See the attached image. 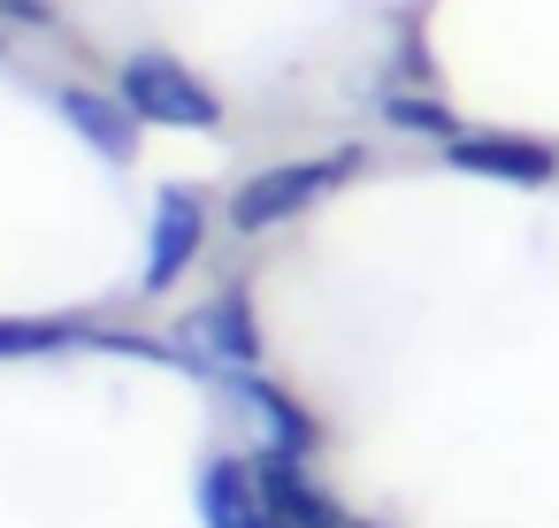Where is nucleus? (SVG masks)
I'll return each instance as SVG.
<instances>
[{"mask_svg": "<svg viewBox=\"0 0 559 528\" xmlns=\"http://www.w3.org/2000/svg\"><path fill=\"white\" fill-rule=\"evenodd\" d=\"M345 177H360V146L322 154V161H276V169H261V177H246L230 192V230L238 238H261V230L292 223L299 207H314L322 192H337Z\"/></svg>", "mask_w": 559, "mask_h": 528, "instance_id": "obj_1", "label": "nucleus"}, {"mask_svg": "<svg viewBox=\"0 0 559 528\" xmlns=\"http://www.w3.org/2000/svg\"><path fill=\"white\" fill-rule=\"evenodd\" d=\"M116 93L139 108V123L154 131H215L223 123V100L177 62V55H131L116 70Z\"/></svg>", "mask_w": 559, "mask_h": 528, "instance_id": "obj_2", "label": "nucleus"}, {"mask_svg": "<svg viewBox=\"0 0 559 528\" xmlns=\"http://www.w3.org/2000/svg\"><path fill=\"white\" fill-rule=\"evenodd\" d=\"M185 352L192 360H207V368H261V329H253V299L246 291H215L207 307H192L185 314Z\"/></svg>", "mask_w": 559, "mask_h": 528, "instance_id": "obj_3", "label": "nucleus"}, {"mask_svg": "<svg viewBox=\"0 0 559 528\" xmlns=\"http://www.w3.org/2000/svg\"><path fill=\"white\" fill-rule=\"evenodd\" d=\"M444 161L467 177H498V184H551L559 177V146L521 139V131H460L444 146Z\"/></svg>", "mask_w": 559, "mask_h": 528, "instance_id": "obj_4", "label": "nucleus"}, {"mask_svg": "<svg viewBox=\"0 0 559 528\" xmlns=\"http://www.w3.org/2000/svg\"><path fill=\"white\" fill-rule=\"evenodd\" d=\"M200 238H207V200L200 192H185V184H169L162 200H154V238H146V291H169L192 261H200Z\"/></svg>", "mask_w": 559, "mask_h": 528, "instance_id": "obj_5", "label": "nucleus"}, {"mask_svg": "<svg viewBox=\"0 0 559 528\" xmlns=\"http://www.w3.org/2000/svg\"><path fill=\"white\" fill-rule=\"evenodd\" d=\"M253 482H261V497H269V513H284L292 528H345V513H337V497L314 482V467H307V452H261L253 459Z\"/></svg>", "mask_w": 559, "mask_h": 528, "instance_id": "obj_6", "label": "nucleus"}, {"mask_svg": "<svg viewBox=\"0 0 559 528\" xmlns=\"http://www.w3.org/2000/svg\"><path fill=\"white\" fill-rule=\"evenodd\" d=\"M223 383H230V398H238V406L261 421V436H269L276 452H307V459H314L322 429H314V413H307V406H299L284 383H269V375H253V368H230Z\"/></svg>", "mask_w": 559, "mask_h": 528, "instance_id": "obj_7", "label": "nucleus"}, {"mask_svg": "<svg viewBox=\"0 0 559 528\" xmlns=\"http://www.w3.org/2000/svg\"><path fill=\"white\" fill-rule=\"evenodd\" d=\"M200 520L207 528H292L284 513H269L253 459H207L200 467Z\"/></svg>", "mask_w": 559, "mask_h": 528, "instance_id": "obj_8", "label": "nucleus"}, {"mask_svg": "<svg viewBox=\"0 0 559 528\" xmlns=\"http://www.w3.org/2000/svg\"><path fill=\"white\" fill-rule=\"evenodd\" d=\"M62 123H70L93 154H108V161H131V154H139V108H131L123 93H85V85H70V93H62Z\"/></svg>", "mask_w": 559, "mask_h": 528, "instance_id": "obj_9", "label": "nucleus"}, {"mask_svg": "<svg viewBox=\"0 0 559 528\" xmlns=\"http://www.w3.org/2000/svg\"><path fill=\"white\" fill-rule=\"evenodd\" d=\"M93 329L70 322V314H32V322H0V360H32V352H62V345H85Z\"/></svg>", "mask_w": 559, "mask_h": 528, "instance_id": "obj_10", "label": "nucleus"}, {"mask_svg": "<svg viewBox=\"0 0 559 528\" xmlns=\"http://www.w3.org/2000/svg\"><path fill=\"white\" fill-rule=\"evenodd\" d=\"M383 123H399V131H414V139H437V146L460 139V116H452L444 100H421V93H391V100H383Z\"/></svg>", "mask_w": 559, "mask_h": 528, "instance_id": "obj_11", "label": "nucleus"}, {"mask_svg": "<svg viewBox=\"0 0 559 528\" xmlns=\"http://www.w3.org/2000/svg\"><path fill=\"white\" fill-rule=\"evenodd\" d=\"M0 16H9V24H32V32H47V24H55L47 0H0Z\"/></svg>", "mask_w": 559, "mask_h": 528, "instance_id": "obj_12", "label": "nucleus"}, {"mask_svg": "<svg viewBox=\"0 0 559 528\" xmlns=\"http://www.w3.org/2000/svg\"><path fill=\"white\" fill-rule=\"evenodd\" d=\"M345 528H368V520H345Z\"/></svg>", "mask_w": 559, "mask_h": 528, "instance_id": "obj_13", "label": "nucleus"}]
</instances>
